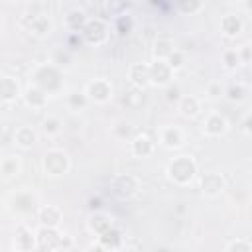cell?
Masks as SVG:
<instances>
[{"instance_id": "31", "label": "cell", "mask_w": 252, "mask_h": 252, "mask_svg": "<svg viewBox=\"0 0 252 252\" xmlns=\"http://www.w3.org/2000/svg\"><path fill=\"white\" fill-rule=\"evenodd\" d=\"M177 6L183 14H195L201 10L203 0H177Z\"/></svg>"}, {"instance_id": "14", "label": "cell", "mask_w": 252, "mask_h": 252, "mask_svg": "<svg viewBox=\"0 0 252 252\" xmlns=\"http://www.w3.org/2000/svg\"><path fill=\"white\" fill-rule=\"evenodd\" d=\"M226 128H228V122L220 112H213L205 120V134L207 136H220L226 132Z\"/></svg>"}, {"instance_id": "38", "label": "cell", "mask_w": 252, "mask_h": 252, "mask_svg": "<svg viewBox=\"0 0 252 252\" xmlns=\"http://www.w3.org/2000/svg\"><path fill=\"white\" fill-rule=\"evenodd\" d=\"M167 98L169 100H179V89L177 87H167Z\"/></svg>"}, {"instance_id": "26", "label": "cell", "mask_w": 252, "mask_h": 252, "mask_svg": "<svg viewBox=\"0 0 252 252\" xmlns=\"http://www.w3.org/2000/svg\"><path fill=\"white\" fill-rule=\"evenodd\" d=\"M30 30L35 33V35H47L51 32V22L45 18V16H35L30 24Z\"/></svg>"}, {"instance_id": "12", "label": "cell", "mask_w": 252, "mask_h": 252, "mask_svg": "<svg viewBox=\"0 0 252 252\" xmlns=\"http://www.w3.org/2000/svg\"><path fill=\"white\" fill-rule=\"evenodd\" d=\"M47 91H43L39 85H30L28 89H26V93H24V100H26V104L30 106V108H45V104H47Z\"/></svg>"}, {"instance_id": "10", "label": "cell", "mask_w": 252, "mask_h": 252, "mask_svg": "<svg viewBox=\"0 0 252 252\" xmlns=\"http://www.w3.org/2000/svg\"><path fill=\"white\" fill-rule=\"evenodd\" d=\"M128 79H130V83H132L134 87H138V89L150 87V85H152V79H150V65H146V63H134V65H130V69H128Z\"/></svg>"}, {"instance_id": "28", "label": "cell", "mask_w": 252, "mask_h": 252, "mask_svg": "<svg viewBox=\"0 0 252 252\" xmlns=\"http://www.w3.org/2000/svg\"><path fill=\"white\" fill-rule=\"evenodd\" d=\"M240 63H242V59H240V53L236 49H226L222 53V65L226 69H236Z\"/></svg>"}, {"instance_id": "13", "label": "cell", "mask_w": 252, "mask_h": 252, "mask_svg": "<svg viewBox=\"0 0 252 252\" xmlns=\"http://www.w3.org/2000/svg\"><path fill=\"white\" fill-rule=\"evenodd\" d=\"M0 91H2V102H4V104L16 102V100H18V96H20V83L16 81V77L4 75V77H2Z\"/></svg>"}, {"instance_id": "41", "label": "cell", "mask_w": 252, "mask_h": 252, "mask_svg": "<svg viewBox=\"0 0 252 252\" xmlns=\"http://www.w3.org/2000/svg\"><path fill=\"white\" fill-rule=\"evenodd\" d=\"M89 203H91V209H96V211L100 209V199H91Z\"/></svg>"}, {"instance_id": "5", "label": "cell", "mask_w": 252, "mask_h": 252, "mask_svg": "<svg viewBox=\"0 0 252 252\" xmlns=\"http://www.w3.org/2000/svg\"><path fill=\"white\" fill-rule=\"evenodd\" d=\"M35 85H39L47 93H55L61 87V75L53 65H43L35 73Z\"/></svg>"}, {"instance_id": "21", "label": "cell", "mask_w": 252, "mask_h": 252, "mask_svg": "<svg viewBox=\"0 0 252 252\" xmlns=\"http://www.w3.org/2000/svg\"><path fill=\"white\" fill-rule=\"evenodd\" d=\"M39 222L43 226H59L61 222V211L57 207H51V205H45L39 209V215H37Z\"/></svg>"}, {"instance_id": "37", "label": "cell", "mask_w": 252, "mask_h": 252, "mask_svg": "<svg viewBox=\"0 0 252 252\" xmlns=\"http://www.w3.org/2000/svg\"><path fill=\"white\" fill-rule=\"evenodd\" d=\"M220 93H222V87H220L219 83H213V85H209V89H207V94H209L211 98H219Z\"/></svg>"}, {"instance_id": "15", "label": "cell", "mask_w": 252, "mask_h": 252, "mask_svg": "<svg viewBox=\"0 0 252 252\" xmlns=\"http://www.w3.org/2000/svg\"><path fill=\"white\" fill-rule=\"evenodd\" d=\"M154 152V142L148 134H138L132 138V154L136 158H148Z\"/></svg>"}, {"instance_id": "18", "label": "cell", "mask_w": 252, "mask_h": 252, "mask_svg": "<svg viewBox=\"0 0 252 252\" xmlns=\"http://www.w3.org/2000/svg\"><path fill=\"white\" fill-rule=\"evenodd\" d=\"M14 142H16L20 148L28 150V148H32V146L37 142V134H35V130L30 128V126H20V128L14 130Z\"/></svg>"}, {"instance_id": "7", "label": "cell", "mask_w": 252, "mask_h": 252, "mask_svg": "<svg viewBox=\"0 0 252 252\" xmlns=\"http://www.w3.org/2000/svg\"><path fill=\"white\" fill-rule=\"evenodd\" d=\"M87 96L93 102H108L112 98V85L106 79H94L87 85Z\"/></svg>"}, {"instance_id": "19", "label": "cell", "mask_w": 252, "mask_h": 252, "mask_svg": "<svg viewBox=\"0 0 252 252\" xmlns=\"http://www.w3.org/2000/svg\"><path fill=\"white\" fill-rule=\"evenodd\" d=\"M159 142H161L165 148L173 150V148L183 146V134H181V130H179L177 126H167V128H163V130H161Z\"/></svg>"}, {"instance_id": "27", "label": "cell", "mask_w": 252, "mask_h": 252, "mask_svg": "<svg viewBox=\"0 0 252 252\" xmlns=\"http://www.w3.org/2000/svg\"><path fill=\"white\" fill-rule=\"evenodd\" d=\"M87 102H89L87 93H71L67 96V104H69L71 110H83L87 106Z\"/></svg>"}, {"instance_id": "23", "label": "cell", "mask_w": 252, "mask_h": 252, "mask_svg": "<svg viewBox=\"0 0 252 252\" xmlns=\"http://www.w3.org/2000/svg\"><path fill=\"white\" fill-rule=\"evenodd\" d=\"M173 41L169 37H159L156 43H154V57L156 59H167L171 53H173Z\"/></svg>"}, {"instance_id": "42", "label": "cell", "mask_w": 252, "mask_h": 252, "mask_svg": "<svg viewBox=\"0 0 252 252\" xmlns=\"http://www.w3.org/2000/svg\"><path fill=\"white\" fill-rule=\"evenodd\" d=\"M246 10H252V0H246Z\"/></svg>"}, {"instance_id": "32", "label": "cell", "mask_w": 252, "mask_h": 252, "mask_svg": "<svg viewBox=\"0 0 252 252\" xmlns=\"http://www.w3.org/2000/svg\"><path fill=\"white\" fill-rule=\"evenodd\" d=\"M165 61L169 63V67H171L173 71H177V69H181V67L185 65V53L179 51V49H173V53H171Z\"/></svg>"}, {"instance_id": "24", "label": "cell", "mask_w": 252, "mask_h": 252, "mask_svg": "<svg viewBox=\"0 0 252 252\" xmlns=\"http://www.w3.org/2000/svg\"><path fill=\"white\" fill-rule=\"evenodd\" d=\"M0 171L6 179L14 177L18 171H20V156H6L0 163Z\"/></svg>"}, {"instance_id": "9", "label": "cell", "mask_w": 252, "mask_h": 252, "mask_svg": "<svg viewBox=\"0 0 252 252\" xmlns=\"http://www.w3.org/2000/svg\"><path fill=\"white\" fill-rule=\"evenodd\" d=\"M14 246L16 250L20 252H30L37 246V236L24 224H18L16 226V232H14Z\"/></svg>"}, {"instance_id": "20", "label": "cell", "mask_w": 252, "mask_h": 252, "mask_svg": "<svg viewBox=\"0 0 252 252\" xmlns=\"http://www.w3.org/2000/svg\"><path fill=\"white\" fill-rule=\"evenodd\" d=\"M220 30L226 37H236L240 32H242V20L234 14H226L222 20H220Z\"/></svg>"}, {"instance_id": "2", "label": "cell", "mask_w": 252, "mask_h": 252, "mask_svg": "<svg viewBox=\"0 0 252 252\" xmlns=\"http://www.w3.org/2000/svg\"><path fill=\"white\" fill-rule=\"evenodd\" d=\"M69 167H71V161L63 150H49L43 156V171L47 175H53V177L63 175L69 171Z\"/></svg>"}, {"instance_id": "22", "label": "cell", "mask_w": 252, "mask_h": 252, "mask_svg": "<svg viewBox=\"0 0 252 252\" xmlns=\"http://www.w3.org/2000/svg\"><path fill=\"white\" fill-rule=\"evenodd\" d=\"M179 110H181L183 116L193 118V116H197V114L201 112V102H199V98L193 96V94L181 96V98H179Z\"/></svg>"}, {"instance_id": "11", "label": "cell", "mask_w": 252, "mask_h": 252, "mask_svg": "<svg viewBox=\"0 0 252 252\" xmlns=\"http://www.w3.org/2000/svg\"><path fill=\"white\" fill-rule=\"evenodd\" d=\"M224 189V179L220 173H205L201 177V191L209 197H217L220 195Z\"/></svg>"}, {"instance_id": "39", "label": "cell", "mask_w": 252, "mask_h": 252, "mask_svg": "<svg viewBox=\"0 0 252 252\" xmlns=\"http://www.w3.org/2000/svg\"><path fill=\"white\" fill-rule=\"evenodd\" d=\"M242 126H244V132H246V134H252V112L244 118V124H242Z\"/></svg>"}, {"instance_id": "33", "label": "cell", "mask_w": 252, "mask_h": 252, "mask_svg": "<svg viewBox=\"0 0 252 252\" xmlns=\"http://www.w3.org/2000/svg\"><path fill=\"white\" fill-rule=\"evenodd\" d=\"M226 250H228V252H250V250H252V244H250L248 240L238 238V240L228 242V244H226Z\"/></svg>"}, {"instance_id": "17", "label": "cell", "mask_w": 252, "mask_h": 252, "mask_svg": "<svg viewBox=\"0 0 252 252\" xmlns=\"http://www.w3.org/2000/svg\"><path fill=\"white\" fill-rule=\"evenodd\" d=\"M110 226H112V219L106 217V215L100 213V211H94V213L89 217V230L94 232L96 236H100L102 232H106Z\"/></svg>"}, {"instance_id": "35", "label": "cell", "mask_w": 252, "mask_h": 252, "mask_svg": "<svg viewBox=\"0 0 252 252\" xmlns=\"http://www.w3.org/2000/svg\"><path fill=\"white\" fill-rule=\"evenodd\" d=\"M130 30H132V18L130 16H120L118 22H116V32L120 35H126V33H130Z\"/></svg>"}, {"instance_id": "30", "label": "cell", "mask_w": 252, "mask_h": 252, "mask_svg": "<svg viewBox=\"0 0 252 252\" xmlns=\"http://www.w3.org/2000/svg\"><path fill=\"white\" fill-rule=\"evenodd\" d=\"M61 120L59 118H55V116H47L43 122H41V130L47 134V136H53V134H57L59 130H61Z\"/></svg>"}, {"instance_id": "36", "label": "cell", "mask_w": 252, "mask_h": 252, "mask_svg": "<svg viewBox=\"0 0 252 252\" xmlns=\"http://www.w3.org/2000/svg\"><path fill=\"white\" fill-rule=\"evenodd\" d=\"M226 96H228V100H242V98H244V87L232 85V87L226 91Z\"/></svg>"}, {"instance_id": "16", "label": "cell", "mask_w": 252, "mask_h": 252, "mask_svg": "<svg viewBox=\"0 0 252 252\" xmlns=\"http://www.w3.org/2000/svg\"><path fill=\"white\" fill-rule=\"evenodd\" d=\"M122 242H124V236H122V232L116 228V226H110L106 232H102L100 236H98V244H100V248H104V250H116V248H120L122 246Z\"/></svg>"}, {"instance_id": "1", "label": "cell", "mask_w": 252, "mask_h": 252, "mask_svg": "<svg viewBox=\"0 0 252 252\" xmlns=\"http://www.w3.org/2000/svg\"><path fill=\"white\" fill-rule=\"evenodd\" d=\"M167 177L177 185H187L197 175V163L191 156H177L173 158L165 167Z\"/></svg>"}, {"instance_id": "29", "label": "cell", "mask_w": 252, "mask_h": 252, "mask_svg": "<svg viewBox=\"0 0 252 252\" xmlns=\"http://www.w3.org/2000/svg\"><path fill=\"white\" fill-rule=\"evenodd\" d=\"M14 207L18 211H32L33 209V197L30 193H18L16 199H14Z\"/></svg>"}, {"instance_id": "8", "label": "cell", "mask_w": 252, "mask_h": 252, "mask_svg": "<svg viewBox=\"0 0 252 252\" xmlns=\"http://www.w3.org/2000/svg\"><path fill=\"white\" fill-rule=\"evenodd\" d=\"M37 236V248L41 250H59V244H61V232L57 230V226H43L35 232Z\"/></svg>"}, {"instance_id": "4", "label": "cell", "mask_w": 252, "mask_h": 252, "mask_svg": "<svg viewBox=\"0 0 252 252\" xmlns=\"http://www.w3.org/2000/svg\"><path fill=\"white\" fill-rule=\"evenodd\" d=\"M81 35H83V39L87 41V43H91V45H100V43H104L106 41V37H108V28H106V24L102 22V20H89L87 24H85V28L81 30Z\"/></svg>"}, {"instance_id": "25", "label": "cell", "mask_w": 252, "mask_h": 252, "mask_svg": "<svg viewBox=\"0 0 252 252\" xmlns=\"http://www.w3.org/2000/svg\"><path fill=\"white\" fill-rule=\"evenodd\" d=\"M65 24H67V28H71V30H83L85 28V24H87V20H85V12L83 10H71L67 16H65Z\"/></svg>"}, {"instance_id": "3", "label": "cell", "mask_w": 252, "mask_h": 252, "mask_svg": "<svg viewBox=\"0 0 252 252\" xmlns=\"http://www.w3.org/2000/svg\"><path fill=\"white\" fill-rule=\"evenodd\" d=\"M140 189V181L136 175L132 173H124V175H116L110 183V191L118 197V199H132Z\"/></svg>"}, {"instance_id": "40", "label": "cell", "mask_w": 252, "mask_h": 252, "mask_svg": "<svg viewBox=\"0 0 252 252\" xmlns=\"http://www.w3.org/2000/svg\"><path fill=\"white\" fill-rule=\"evenodd\" d=\"M71 246H73V240L67 238V236H63V238H61V244H59V250H67V248H71Z\"/></svg>"}, {"instance_id": "34", "label": "cell", "mask_w": 252, "mask_h": 252, "mask_svg": "<svg viewBox=\"0 0 252 252\" xmlns=\"http://www.w3.org/2000/svg\"><path fill=\"white\" fill-rule=\"evenodd\" d=\"M112 134H114L116 138H120V140H126V138L132 134V126L126 124V122H118V124L112 126Z\"/></svg>"}, {"instance_id": "6", "label": "cell", "mask_w": 252, "mask_h": 252, "mask_svg": "<svg viewBox=\"0 0 252 252\" xmlns=\"http://www.w3.org/2000/svg\"><path fill=\"white\" fill-rule=\"evenodd\" d=\"M150 79L156 87H167L173 79V69L165 59H154V63L150 65Z\"/></svg>"}]
</instances>
